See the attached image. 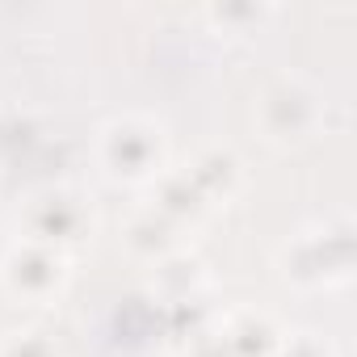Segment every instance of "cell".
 Masks as SVG:
<instances>
[{
  "label": "cell",
  "instance_id": "3",
  "mask_svg": "<svg viewBox=\"0 0 357 357\" xmlns=\"http://www.w3.org/2000/svg\"><path fill=\"white\" fill-rule=\"evenodd\" d=\"M353 269V236L349 227H324L294 240L282 257V273L298 286H332Z\"/></svg>",
  "mask_w": 357,
  "mask_h": 357
},
{
  "label": "cell",
  "instance_id": "4",
  "mask_svg": "<svg viewBox=\"0 0 357 357\" xmlns=\"http://www.w3.org/2000/svg\"><path fill=\"white\" fill-rule=\"evenodd\" d=\"M68 278V261L59 248H43V244H22L9 252L5 261V290L13 298H30V303H43L51 294H59Z\"/></svg>",
  "mask_w": 357,
  "mask_h": 357
},
{
  "label": "cell",
  "instance_id": "5",
  "mask_svg": "<svg viewBox=\"0 0 357 357\" xmlns=\"http://www.w3.org/2000/svg\"><path fill=\"white\" fill-rule=\"evenodd\" d=\"M89 211L76 194H63V190H51L43 198L30 202L26 211V231H30V244H43V248H55V244H76L84 240L89 231Z\"/></svg>",
  "mask_w": 357,
  "mask_h": 357
},
{
  "label": "cell",
  "instance_id": "9",
  "mask_svg": "<svg viewBox=\"0 0 357 357\" xmlns=\"http://www.w3.org/2000/svg\"><path fill=\"white\" fill-rule=\"evenodd\" d=\"M176 244V227L168 219H160L155 211H143L130 227H126V248L135 257H147V261H168Z\"/></svg>",
  "mask_w": 357,
  "mask_h": 357
},
{
  "label": "cell",
  "instance_id": "10",
  "mask_svg": "<svg viewBox=\"0 0 357 357\" xmlns=\"http://www.w3.org/2000/svg\"><path fill=\"white\" fill-rule=\"evenodd\" d=\"M273 357H336V353H332V344H328L324 336H315V332H294V336H282V340H278Z\"/></svg>",
  "mask_w": 357,
  "mask_h": 357
},
{
  "label": "cell",
  "instance_id": "7",
  "mask_svg": "<svg viewBox=\"0 0 357 357\" xmlns=\"http://www.w3.org/2000/svg\"><path fill=\"white\" fill-rule=\"evenodd\" d=\"M219 336H223L227 357H273V349L282 340L265 315H236Z\"/></svg>",
  "mask_w": 357,
  "mask_h": 357
},
{
  "label": "cell",
  "instance_id": "6",
  "mask_svg": "<svg viewBox=\"0 0 357 357\" xmlns=\"http://www.w3.org/2000/svg\"><path fill=\"white\" fill-rule=\"evenodd\" d=\"M185 176L194 181V190L202 194V202L215 206V202H227L236 194V185H240V160L231 151H206V155H198L185 168Z\"/></svg>",
  "mask_w": 357,
  "mask_h": 357
},
{
  "label": "cell",
  "instance_id": "1",
  "mask_svg": "<svg viewBox=\"0 0 357 357\" xmlns=\"http://www.w3.org/2000/svg\"><path fill=\"white\" fill-rule=\"evenodd\" d=\"M97 155L114 181H151L164 164V130L147 118H118L101 130Z\"/></svg>",
  "mask_w": 357,
  "mask_h": 357
},
{
  "label": "cell",
  "instance_id": "2",
  "mask_svg": "<svg viewBox=\"0 0 357 357\" xmlns=\"http://www.w3.org/2000/svg\"><path fill=\"white\" fill-rule=\"evenodd\" d=\"M319 118H324V101L298 76L273 80L261 93V101H257V122H261L265 139H273V143H303V139H311L319 130Z\"/></svg>",
  "mask_w": 357,
  "mask_h": 357
},
{
  "label": "cell",
  "instance_id": "8",
  "mask_svg": "<svg viewBox=\"0 0 357 357\" xmlns=\"http://www.w3.org/2000/svg\"><path fill=\"white\" fill-rule=\"evenodd\" d=\"M151 211L176 227V223L198 219L206 211V202H202V194L194 190V181H190L185 172H168V176H160V194H155V206Z\"/></svg>",
  "mask_w": 357,
  "mask_h": 357
},
{
  "label": "cell",
  "instance_id": "11",
  "mask_svg": "<svg viewBox=\"0 0 357 357\" xmlns=\"http://www.w3.org/2000/svg\"><path fill=\"white\" fill-rule=\"evenodd\" d=\"M261 17H269V9H257V5H223V9H211V22L219 26H261Z\"/></svg>",
  "mask_w": 357,
  "mask_h": 357
}]
</instances>
